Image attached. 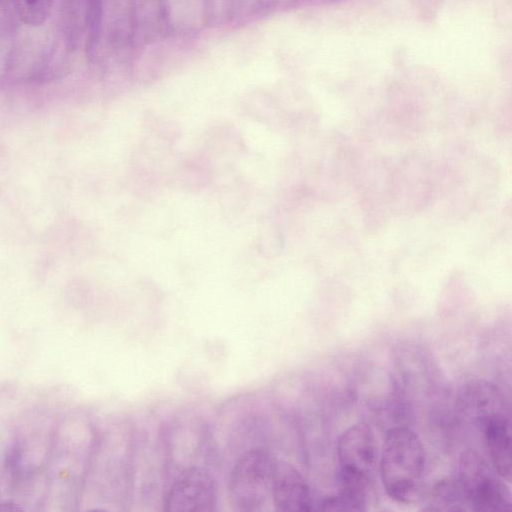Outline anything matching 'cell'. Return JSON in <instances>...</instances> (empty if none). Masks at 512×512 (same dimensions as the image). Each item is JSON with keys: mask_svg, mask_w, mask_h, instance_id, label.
<instances>
[{"mask_svg": "<svg viewBox=\"0 0 512 512\" xmlns=\"http://www.w3.org/2000/svg\"><path fill=\"white\" fill-rule=\"evenodd\" d=\"M386 494L395 502L415 500L425 469V451L417 434L407 427L387 431L379 462Z\"/></svg>", "mask_w": 512, "mask_h": 512, "instance_id": "6da1fadb", "label": "cell"}, {"mask_svg": "<svg viewBox=\"0 0 512 512\" xmlns=\"http://www.w3.org/2000/svg\"><path fill=\"white\" fill-rule=\"evenodd\" d=\"M275 459L262 450L244 454L235 464L229 481V497L240 512L264 509L272 496Z\"/></svg>", "mask_w": 512, "mask_h": 512, "instance_id": "7a4b0ae2", "label": "cell"}, {"mask_svg": "<svg viewBox=\"0 0 512 512\" xmlns=\"http://www.w3.org/2000/svg\"><path fill=\"white\" fill-rule=\"evenodd\" d=\"M458 477L471 511L502 512L511 506V492L505 479L478 453L461 454Z\"/></svg>", "mask_w": 512, "mask_h": 512, "instance_id": "3957f363", "label": "cell"}, {"mask_svg": "<svg viewBox=\"0 0 512 512\" xmlns=\"http://www.w3.org/2000/svg\"><path fill=\"white\" fill-rule=\"evenodd\" d=\"M102 0H60L61 34L69 51L94 49L100 29Z\"/></svg>", "mask_w": 512, "mask_h": 512, "instance_id": "277c9868", "label": "cell"}, {"mask_svg": "<svg viewBox=\"0 0 512 512\" xmlns=\"http://www.w3.org/2000/svg\"><path fill=\"white\" fill-rule=\"evenodd\" d=\"M337 456L339 473L370 481L378 459L371 427L361 422L347 428L338 439Z\"/></svg>", "mask_w": 512, "mask_h": 512, "instance_id": "5b68a950", "label": "cell"}, {"mask_svg": "<svg viewBox=\"0 0 512 512\" xmlns=\"http://www.w3.org/2000/svg\"><path fill=\"white\" fill-rule=\"evenodd\" d=\"M216 485L201 468L183 472L173 483L164 500L168 512H210L216 506Z\"/></svg>", "mask_w": 512, "mask_h": 512, "instance_id": "8992f818", "label": "cell"}, {"mask_svg": "<svg viewBox=\"0 0 512 512\" xmlns=\"http://www.w3.org/2000/svg\"><path fill=\"white\" fill-rule=\"evenodd\" d=\"M460 408L479 428L487 420L510 415L504 393L493 383L471 380L463 386L459 395Z\"/></svg>", "mask_w": 512, "mask_h": 512, "instance_id": "52a82bcc", "label": "cell"}, {"mask_svg": "<svg viewBox=\"0 0 512 512\" xmlns=\"http://www.w3.org/2000/svg\"><path fill=\"white\" fill-rule=\"evenodd\" d=\"M271 499L278 511L307 512L315 509L307 481L296 468L283 461H275Z\"/></svg>", "mask_w": 512, "mask_h": 512, "instance_id": "ba28073f", "label": "cell"}, {"mask_svg": "<svg viewBox=\"0 0 512 512\" xmlns=\"http://www.w3.org/2000/svg\"><path fill=\"white\" fill-rule=\"evenodd\" d=\"M490 459V464L505 480L511 477L510 415L489 419L478 428Z\"/></svg>", "mask_w": 512, "mask_h": 512, "instance_id": "9c48e42d", "label": "cell"}, {"mask_svg": "<svg viewBox=\"0 0 512 512\" xmlns=\"http://www.w3.org/2000/svg\"><path fill=\"white\" fill-rule=\"evenodd\" d=\"M424 510L471 511L466 493L456 475L442 478L433 485Z\"/></svg>", "mask_w": 512, "mask_h": 512, "instance_id": "30bf717a", "label": "cell"}, {"mask_svg": "<svg viewBox=\"0 0 512 512\" xmlns=\"http://www.w3.org/2000/svg\"><path fill=\"white\" fill-rule=\"evenodd\" d=\"M16 20L19 21L12 0H0V77L8 68Z\"/></svg>", "mask_w": 512, "mask_h": 512, "instance_id": "8fae6325", "label": "cell"}, {"mask_svg": "<svg viewBox=\"0 0 512 512\" xmlns=\"http://www.w3.org/2000/svg\"><path fill=\"white\" fill-rule=\"evenodd\" d=\"M19 21L29 27L43 25L51 16L55 0H12Z\"/></svg>", "mask_w": 512, "mask_h": 512, "instance_id": "7c38bea8", "label": "cell"}, {"mask_svg": "<svg viewBox=\"0 0 512 512\" xmlns=\"http://www.w3.org/2000/svg\"><path fill=\"white\" fill-rule=\"evenodd\" d=\"M0 510H2L1 504H0Z\"/></svg>", "mask_w": 512, "mask_h": 512, "instance_id": "4fadbf2b", "label": "cell"}]
</instances>
